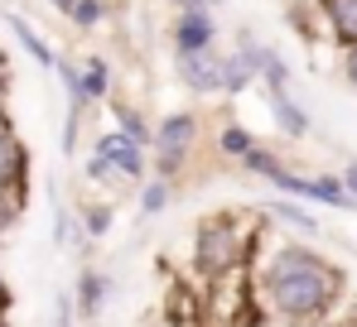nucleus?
<instances>
[{"label": "nucleus", "instance_id": "obj_25", "mask_svg": "<svg viewBox=\"0 0 357 327\" xmlns=\"http://www.w3.org/2000/svg\"><path fill=\"white\" fill-rule=\"evenodd\" d=\"M77 130H82V111H68L63 115V154L77 150Z\"/></svg>", "mask_w": 357, "mask_h": 327}, {"label": "nucleus", "instance_id": "obj_11", "mask_svg": "<svg viewBox=\"0 0 357 327\" xmlns=\"http://www.w3.org/2000/svg\"><path fill=\"white\" fill-rule=\"evenodd\" d=\"M266 102H271V115H275V130H280V135H290V140H304V135L314 130L309 111L299 106V102L290 97V92H271Z\"/></svg>", "mask_w": 357, "mask_h": 327}, {"label": "nucleus", "instance_id": "obj_6", "mask_svg": "<svg viewBox=\"0 0 357 327\" xmlns=\"http://www.w3.org/2000/svg\"><path fill=\"white\" fill-rule=\"evenodd\" d=\"M261 58H266V44L251 39V34H241L237 49L222 54V82H218V92H222V97L251 92V87H256V72H261Z\"/></svg>", "mask_w": 357, "mask_h": 327}, {"label": "nucleus", "instance_id": "obj_13", "mask_svg": "<svg viewBox=\"0 0 357 327\" xmlns=\"http://www.w3.org/2000/svg\"><path fill=\"white\" fill-rule=\"evenodd\" d=\"M5 24H10V34L20 39V49L34 58L39 67H54V63H59V49H54V44H49V39H44L29 19H24V15H5Z\"/></svg>", "mask_w": 357, "mask_h": 327}, {"label": "nucleus", "instance_id": "obj_1", "mask_svg": "<svg viewBox=\"0 0 357 327\" xmlns=\"http://www.w3.org/2000/svg\"><path fill=\"white\" fill-rule=\"evenodd\" d=\"M251 279V303L256 313L271 327H319L333 318V308L343 303L348 294V279L343 270L304 246V241H271L261 231L256 241V255L246 265Z\"/></svg>", "mask_w": 357, "mask_h": 327}, {"label": "nucleus", "instance_id": "obj_30", "mask_svg": "<svg viewBox=\"0 0 357 327\" xmlns=\"http://www.w3.org/2000/svg\"><path fill=\"white\" fill-rule=\"evenodd\" d=\"M193 5H203V10H213V5H222V0H174V10H193Z\"/></svg>", "mask_w": 357, "mask_h": 327}, {"label": "nucleus", "instance_id": "obj_2", "mask_svg": "<svg viewBox=\"0 0 357 327\" xmlns=\"http://www.w3.org/2000/svg\"><path fill=\"white\" fill-rule=\"evenodd\" d=\"M261 241V221L246 212H213L193 226V274L203 284H222L232 274H246Z\"/></svg>", "mask_w": 357, "mask_h": 327}, {"label": "nucleus", "instance_id": "obj_33", "mask_svg": "<svg viewBox=\"0 0 357 327\" xmlns=\"http://www.w3.org/2000/svg\"><path fill=\"white\" fill-rule=\"evenodd\" d=\"M285 5H319V0H285Z\"/></svg>", "mask_w": 357, "mask_h": 327}, {"label": "nucleus", "instance_id": "obj_29", "mask_svg": "<svg viewBox=\"0 0 357 327\" xmlns=\"http://www.w3.org/2000/svg\"><path fill=\"white\" fill-rule=\"evenodd\" d=\"M5 102H10V67L0 63V111H5Z\"/></svg>", "mask_w": 357, "mask_h": 327}, {"label": "nucleus", "instance_id": "obj_16", "mask_svg": "<svg viewBox=\"0 0 357 327\" xmlns=\"http://www.w3.org/2000/svg\"><path fill=\"white\" fill-rule=\"evenodd\" d=\"M266 217H271V221H285V226H295V231H304V236H319L314 212H309L304 202H295V198H271V202H266Z\"/></svg>", "mask_w": 357, "mask_h": 327}, {"label": "nucleus", "instance_id": "obj_10", "mask_svg": "<svg viewBox=\"0 0 357 327\" xmlns=\"http://www.w3.org/2000/svg\"><path fill=\"white\" fill-rule=\"evenodd\" d=\"M112 289H116V284H112L102 270H92V265H87V270H77V284H73V308H77V318H87V323H92V318H102V308H107Z\"/></svg>", "mask_w": 357, "mask_h": 327}, {"label": "nucleus", "instance_id": "obj_32", "mask_svg": "<svg viewBox=\"0 0 357 327\" xmlns=\"http://www.w3.org/2000/svg\"><path fill=\"white\" fill-rule=\"evenodd\" d=\"M44 5H49V10H59V15H68V10H73V0H44Z\"/></svg>", "mask_w": 357, "mask_h": 327}, {"label": "nucleus", "instance_id": "obj_17", "mask_svg": "<svg viewBox=\"0 0 357 327\" xmlns=\"http://www.w3.org/2000/svg\"><path fill=\"white\" fill-rule=\"evenodd\" d=\"M169 202H174V183H169V178H155V173H150V178L140 183V217H160V212H165Z\"/></svg>", "mask_w": 357, "mask_h": 327}, {"label": "nucleus", "instance_id": "obj_15", "mask_svg": "<svg viewBox=\"0 0 357 327\" xmlns=\"http://www.w3.org/2000/svg\"><path fill=\"white\" fill-rule=\"evenodd\" d=\"M73 217H77V236L102 241V236H112V226H116V207H112V202H82Z\"/></svg>", "mask_w": 357, "mask_h": 327}, {"label": "nucleus", "instance_id": "obj_18", "mask_svg": "<svg viewBox=\"0 0 357 327\" xmlns=\"http://www.w3.org/2000/svg\"><path fill=\"white\" fill-rule=\"evenodd\" d=\"M314 202H324V207H338V212H357L338 173H314Z\"/></svg>", "mask_w": 357, "mask_h": 327}, {"label": "nucleus", "instance_id": "obj_3", "mask_svg": "<svg viewBox=\"0 0 357 327\" xmlns=\"http://www.w3.org/2000/svg\"><path fill=\"white\" fill-rule=\"evenodd\" d=\"M198 135H203V120H198L193 111H169V115H160V120H155V135H150V173L174 183L178 173L193 164Z\"/></svg>", "mask_w": 357, "mask_h": 327}, {"label": "nucleus", "instance_id": "obj_9", "mask_svg": "<svg viewBox=\"0 0 357 327\" xmlns=\"http://www.w3.org/2000/svg\"><path fill=\"white\" fill-rule=\"evenodd\" d=\"M314 10H319V29H324V39H328L338 54L353 49V44H357V0H319Z\"/></svg>", "mask_w": 357, "mask_h": 327}, {"label": "nucleus", "instance_id": "obj_7", "mask_svg": "<svg viewBox=\"0 0 357 327\" xmlns=\"http://www.w3.org/2000/svg\"><path fill=\"white\" fill-rule=\"evenodd\" d=\"M169 49H174V54H203V49H218V19H213V10H203V5H193V10H174Z\"/></svg>", "mask_w": 357, "mask_h": 327}, {"label": "nucleus", "instance_id": "obj_19", "mask_svg": "<svg viewBox=\"0 0 357 327\" xmlns=\"http://www.w3.org/2000/svg\"><path fill=\"white\" fill-rule=\"evenodd\" d=\"M256 82L266 87V97H271V92H290V63L275 54L271 44H266V58H261V72H256Z\"/></svg>", "mask_w": 357, "mask_h": 327}, {"label": "nucleus", "instance_id": "obj_27", "mask_svg": "<svg viewBox=\"0 0 357 327\" xmlns=\"http://www.w3.org/2000/svg\"><path fill=\"white\" fill-rule=\"evenodd\" d=\"M343 82L357 92V44H353V49H343Z\"/></svg>", "mask_w": 357, "mask_h": 327}, {"label": "nucleus", "instance_id": "obj_8", "mask_svg": "<svg viewBox=\"0 0 357 327\" xmlns=\"http://www.w3.org/2000/svg\"><path fill=\"white\" fill-rule=\"evenodd\" d=\"M174 77L178 87H188L193 97H213L222 82V54L203 49V54H174Z\"/></svg>", "mask_w": 357, "mask_h": 327}, {"label": "nucleus", "instance_id": "obj_24", "mask_svg": "<svg viewBox=\"0 0 357 327\" xmlns=\"http://www.w3.org/2000/svg\"><path fill=\"white\" fill-rule=\"evenodd\" d=\"M54 246H59V250L77 246V217H73L68 207H59V217H54Z\"/></svg>", "mask_w": 357, "mask_h": 327}, {"label": "nucleus", "instance_id": "obj_26", "mask_svg": "<svg viewBox=\"0 0 357 327\" xmlns=\"http://www.w3.org/2000/svg\"><path fill=\"white\" fill-rule=\"evenodd\" d=\"M77 323V308H73V294H59L54 298V327H73Z\"/></svg>", "mask_w": 357, "mask_h": 327}, {"label": "nucleus", "instance_id": "obj_21", "mask_svg": "<svg viewBox=\"0 0 357 327\" xmlns=\"http://www.w3.org/2000/svg\"><path fill=\"white\" fill-rule=\"evenodd\" d=\"M251 145H256V135H251L246 125H237V120H227V125L218 130V150H222V159H232V164H237L241 154L251 150Z\"/></svg>", "mask_w": 357, "mask_h": 327}, {"label": "nucleus", "instance_id": "obj_22", "mask_svg": "<svg viewBox=\"0 0 357 327\" xmlns=\"http://www.w3.org/2000/svg\"><path fill=\"white\" fill-rule=\"evenodd\" d=\"M107 15H112L107 0H73V10H68V19H73L77 29H102Z\"/></svg>", "mask_w": 357, "mask_h": 327}, {"label": "nucleus", "instance_id": "obj_23", "mask_svg": "<svg viewBox=\"0 0 357 327\" xmlns=\"http://www.w3.org/2000/svg\"><path fill=\"white\" fill-rule=\"evenodd\" d=\"M82 178H87V183H97V188H121V178L112 173V164L102 159V154H87V164H82Z\"/></svg>", "mask_w": 357, "mask_h": 327}, {"label": "nucleus", "instance_id": "obj_12", "mask_svg": "<svg viewBox=\"0 0 357 327\" xmlns=\"http://www.w3.org/2000/svg\"><path fill=\"white\" fill-rule=\"evenodd\" d=\"M77 82H82V97H87V106H97V102H112V63L102 54H87L77 63Z\"/></svg>", "mask_w": 357, "mask_h": 327}, {"label": "nucleus", "instance_id": "obj_20", "mask_svg": "<svg viewBox=\"0 0 357 327\" xmlns=\"http://www.w3.org/2000/svg\"><path fill=\"white\" fill-rule=\"evenodd\" d=\"M237 164L246 168V173H251V178H266V183H271V178H275V173L285 168V159H280L275 150H266V145H251V150H246Z\"/></svg>", "mask_w": 357, "mask_h": 327}, {"label": "nucleus", "instance_id": "obj_5", "mask_svg": "<svg viewBox=\"0 0 357 327\" xmlns=\"http://www.w3.org/2000/svg\"><path fill=\"white\" fill-rule=\"evenodd\" d=\"M92 154H102V159L112 164V173H116L121 183H145L150 178V150L135 145V140H126L121 130H102L97 145H92Z\"/></svg>", "mask_w": 357, "mask_h": 327}, {"label": "nucleus", "instance_id": "obj_31", "mask_svg": "<svg viewBox=\"0 0 357 327\" xmlns=\"http://www.w3.org/2000/svg\"><path fill=\"white\" fill-rule=\"evenodd\" d=\"M0 308H10V284H5V265H0Z\"/></svg>", "mask_w": 357, "mask_h": 327}, {"label": "nucleus", "instance_id": "obj_4", "mask_svg": "<svg viewBox=\"0 0 357 327\" xmlns=\"http://www.w3.org/2000/svg\"><path fill=\"white\" fill-rule=\"evenodd\" d=\"M0 198H10L20 207L29 198V150L15 135V125H10L5 111H0Z\"/></svg>", "mask_w": 357, "mask_h": 327}, {"label": "nucleus", "instance_id": "obj_14", "mask_svg": "<svg viewBox=\"0 0 357 327\" xmlns=\"http://www.w3.org/2000/svg\"><path fill=\"white\" fill-rule=\"evenodd\" d=\"M107 106H112V120H116L112 130H121L126 140H135V145H145V150H150V135H155L150 115H145L140 106H130V102H116V97H112Z\"/></svg>", "mask_w": 357, "mask_h": 327}, {"label": "nucleus", "instance_id": "obj_28", "mask_svg": "<svg viewBox=\"0 0 357 327\" xmlns=\"http://www.w3.org/2000/svg\"><path fill=\"white\" fill-rule=\"evenodd\" d=\"M338 178H343V188H348V198H353V207H357V159L343 164V173H338Z\"/></svg>", "mask_w": 357, "mask_h": 327}]
</instances>
